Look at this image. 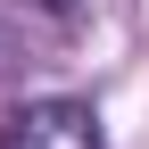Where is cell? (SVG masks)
Listing matches in <instances>:
<instances>
[{
  "label": "cell",
  "mask_w": 149,
  "mask_h": 149,
  "mask_svg": "<svg viewBox=\"0 0 149 149\" xmlns=\"http://www.w3.org/2000/svg\"><path fill=\"white\" fill-rule=\"evenodd\" d=\"M42 17L50 25H83V0H42Z\"/></svg>",
  "instance_id": "obj_3"
},
{
  "label": "cell",
  "mask_w": 149,
  "mask_h": 149,
  "mask_svg": "<svg viewBox=\"0 0 149 149\" xmlns=\"http://www.w3.org/2000/svg\"><path fill=\"white\" fill-rule=\"evenodd\" d=\"M17 58H25V42H17V25L0 17V74H17Z\"/></svg>",
  "instance_id": "obj_2"
},
{
  "label": "cell",
  "mask_w": 149,
  "mask_h": 149,
  "mask_svg": "<svg viewBox=\"0 0 149 149\" xmlns=\"http://www.w3.org/2000/svg\"><path fill=\"white\" fill-rule=\"evenodd\" d=\"M0 149H108V133H100L91 100L50 91V100H25V108L0 116Z\"/></svg>",
  "instance_id": "obj_1"
}]
</instances>
